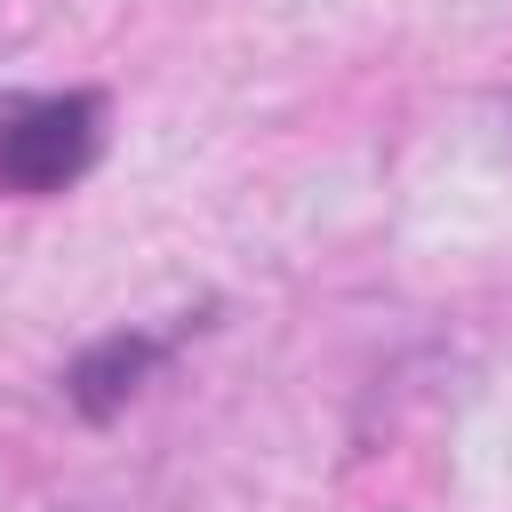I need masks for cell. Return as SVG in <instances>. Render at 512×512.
<instances>
[{
  "label": "cell",
  "instance_id": "cell-1",
  "mask_svg": "<svg viewBox=\"0 0 512 512\" xmlns=\"http://www.w3.org/2000/svg\"><path fill=\"white\" fill-rule=\"evenodd\" d=\"M104 152V96H24L0 112V192H64Z\"/></svg>",
  "mask_w": 512,
  "mask_h": 512
},
{
  "label": "cell",
  "instance_id": "cell-2",
  "mask_svg": "<svg viewBox=\"0 0 512 512\" xmlns=\"http://www.w3.org/2000/svg\"><path fill=\"white\" fill-rule=\"evenodd\" d=\"M152 360H160V344H152V336H104V344L72 368V400H80L88 416H112V408L144 384V368H152Z\"/></svg>",
  "mask_w": 512,
  "mask_h": 512
}]
</instances>
